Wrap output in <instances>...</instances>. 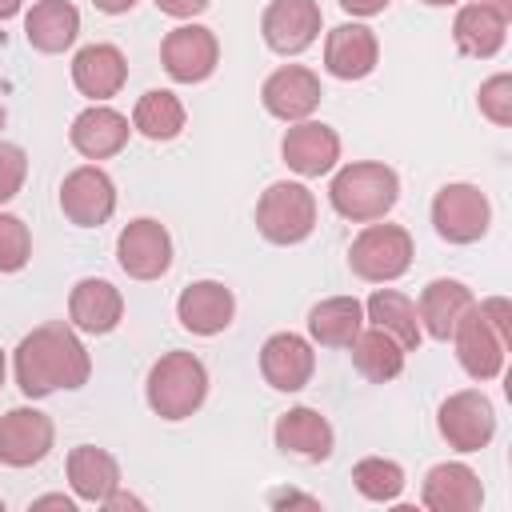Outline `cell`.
Here are the masks:
<instances>
[{
	"label": "cell",
	"instance_id": "cell-1",
	"mask_svg": "<svg viewBox=\"0 0 512 512\" xmlns=\"http://www.w3.org/2000/svg\"><path fill=\"white\" fill-rule=\"evenodd\" d=\"M12 372L28 400H44L60 388H84L92 376V356L68 324H40L16 344Z\"/></svg>",
	"mask_w": 512,
	"mask_h": 512
},
{
	"label": "cell",
	"instance_id": "cell-2",
	"mask_svg": "<svg viewBox=\"0 0 512 512\" xmlns=\"http://www.w3.org/2000/svg\"><path fill=\"white\" fill-rule=\"evenodd\" d=\"M452 344H456V360L472 380H496L504 372L508 360V344H512V304L504 296H488L480 304H472L460 324L452 328Z\"/></svg>",
	"mask_w": 512,
	"mask_h": 512
},
{
	"label": "cell",
	"instance_id": "cell-3",
	"mask_svg": "<svg viewBox=\"0 0 512 512\" xmlns=\"http://www.w3.org/2000/svg\"><path fill=\"white\" fill-rule=\"evenodd\" d=\"M328 200H332V208L344 220L372 224V220H384L396 208V200H400V176H396V168H388L380 160H356V164H344L332 176Z\"/></svg>",
	"mask_w": 512,
	"mask_h": 512
},
{
	"label": "cell",
	"instance_id": "cell-4",
	"mask_svg": "<svg viewBox=\"0 0 512 512\" xmlns=\"http://www.w3.org/2000/svg\"><path fill=\"white\" fill-rule=\"evenodd\" d=\"M148 408L160 420H188L208 396V368L192 352H164L144 380Z\"/></svg>",
	"mask_w": 512,
	"mask_h": 512
},
{
	"label": "cell",
	"instance_id": "cell-5",
	"mask_svg": "<svg viewBox=\"0 0 512 512\" xmlns=\"http://www.w3.org/2000/svg\"><path fill=\"white\" fill-rule=\"evenodd\" d=\"M256 228L268 244H300L316 228V196L300 180H276L256 200Z\"/></svg>",
	"mask_w": 512,
	"mask_h": 512
},
{
	"label": "cell",
	"instance_id": "cell-6",
	"mask_svg": "<svg viewBox=\"0 0 512 512\" xmlns=\"http://www.w3.org/2000/svg\"><path fill=\"white\" fill-rule=\"evenodd\" d=\"M348 268L368 284L400 280L412 268V236L400 224H364L348 248Z\"/></svg>",
	"mask_w": 512,
	"mask_h": 512
},
{
	"label": "cell",
	"instance_id": "cell-7",
	"mask_svg": "<svg viewBox=\"0 0 512 512\" xmlns=\"http://www.w3.org/2000/svg\"><path fill=\"white\" fill-rule=\"evenodd\" d=\"M436 428H440V436H444L448 448H456V452H480L496 436V408H492V400L480 388H460V392H452L440 404Z\"/></svg>",
	"mask_w": 512,
	"mask_h": 512
},
{
	"label": "cell",
	"instance_id": "cell-8",
	"mask_svg": "<svg viewBox=\"0 0 512 512\" xmlns=\"http://www.w3.org/2000/svg\"><path fill=\"white\" fill-rule=\"evenodd\" d=\"M492 224V204L476 184H444L432 200V228L448 244H476Z\"/></svg>",
	"mask_w": 512,
	"mask_h": 512
},
{
	"label": "cell",
	"instance_id": "cell-9",
	"mask_svg": "<svg viewBox=\"0 0 512 512\" xmlns=\"http://www.w3.org/2000/svg\"><path fill=\"white\" fill-rule=\"evenodd\" d=\"M116 260L132 280H160L172 268V236L160 220H128L116 236Z\"/></svg>",
	"mask_w": 512,
	"mask_h": 512
},
{
	"label": "cell",
	"instance_id": "cell-10",
	"mask_svg": "<svg viewBox=\"0 0 512 512\" xmlns=\"http://www.w3.org/2000/svg\"><path fill=\"white\" fill-rule=\"evenodd\" d=\"M160 64L176 84H200L216 72L220 64V44L216 32L204 24H180L164 36L160 44Z\"/></svg>",
	"mask_w": 512,
	"mask_h": 512
},
{
	"label": "cell",
	"instance_id": "cell-11",
	"mask_svg": "<svg viewBox=\"0 0 512 512\" xmlns=\"http://www.w3.org/2000/svg\"><path fill=\"white\" fill-rule=\"evenodd\" d=\"M60 212L76 224V228H100L108 224V216L116 212V184L104 168L96 164H80L64 176L60 184Z\"/></svg>",
	"mask_w": 512,
	"mask_h": 512
},
{
	"label": "cell",
	"instance_id": "cell-12",
	"mask_svg": "<svg viewBox=\"0 0 512 512\" xmlns=\"http://www.w3.org/2000/svg\"><path fill=\"white\" fill-rule=\"evenodd\" d=\"M56 428L52 416H44L40 408H8L0 416V464L8 468H32L52 452Z\"/></svg>",
	"mask_w": 512,
	"mask_h": 512
},
{
	"label": "cell",
	"instance_id": "cell-13",
	"mask_svg": "<svg viewBox=\"0 0 512 512\" xmlns=\"http://www.w3.org/2000/svg\"><path fill=\"white\" fill-rule=\"evenodd\" d=\"M320 24L324 16L316 0H272L260 16L264 44L280 56H300L304 48H312L320 36Z\"/></svg>",
	"mask_w": 512,
	"mask_h": 512
},
{
	"label": "cell",
	"instance_id": "cell-14",
	"mask_svg": "<svg viewBox=\"0 0 512 512\" xmlns=\"http://www.w3.org/2000/svg\"><path fill=\"white\" fill-rule=\"evenodd\" d=\"M320 96H324L320 76H316L312 68H304V64H284V68H276V72L264 80V88H260V100H264L268 116L288 120V124L308 120V116L320 108Z\"/></svg>",
	"mask_w": 512,
	"mask_h": 512
},
{
	"label": "cell",
	"instance_id": "cell-15",
	"mask_svg": "<svg viewBox=\"0 0 512 512\" xmlns=\"http://www.w3.org/2000/svg\"><path fill=\"white\" fill-rule=\"evenodd\" d=\"M280 156L304 180L328 176L340 160V136L320 120H296L280 140Z\"/></svg>",
	"mask_w": 512,
	"mask_h": 512
},
{
	"label": "cell",
	"instance_id": "cell-16",
	"mask_svg": "<svg viewBox=\"0 0 512 512\" xmlns=\"http://www.w3.org/2000/svg\"><path fill=\"white\" fill-rule=\"evenodd\" d=\"M316 372V352L296 332H272L260 348V376L276 392H300Z\"/></svg>",
	"mask_w": 512,
	"mask_h": 512
},
{
	"label": "cell",
	"instance_id": "cell-17",
	"mask_svg": "<svg viewBox=\"0 0 512 512\" xmlns=\"http://www.w3.org/2000/svg\"><path fill=\"white\" fill-rule=\"evenodd\" d=\"M420 504L428 512H476L484 504V484L468 464L444 460V464L428 468V476L420 484Z\"/></svg>",
	"mask_w": 512,
	"mask_h": 512
},
{
	"label": "cell",
	"instance_id": "cell-18",
	"mask_svg": "<svg viewBox=\"0 0 512 512\" xmlns=\"http://www.w3.org/2000/svg\"><path fill=\"white\" fill-rule=\"evenodd\" d=\"M236 316V296L220 280H196L176 296V320L192 336H216L232 324Z\"/></svg>",
	"mask_w": 512,
	"mask_h": 512
},
{
	"label": "cell",
	"instance_id": "cell-19",
	"mask_svg": "<svg viewBox=\"0 0 512 512\" xmlns=\"http://www.w3.org/2000/svg\"><path fill=\"white\" fill-rule=\"evenodd\" d=\"M68 320H72L76 332H88V336L112 332L124 320V296H120V288L108 284V280H96V276L76 280V288L68 292Z\"/></svg>",
	"mask_w": 512,
	"mask_h": 512
},
{
	"label": "cell",
	"instance_id": "cell-20",
	"mask_svg": "<svg viewBox=\"0 0 512 512\" xmlns=\"http://www.w3.org/2000/svg\"><path fill=\"white\" fill-rule=\"evenodd\" d=\"M380 60V40L364 24H336L324 36V68L336 80H364Z\"/></svg>",
	"mask_w": 512,
	"mask_h": 512
},
{
	"label": "cell",
	"instance_id": "cell-21",
	"mask_svg": "<svg viewBox=\"0 0 512 512\" xmlns=\"http://www.w3.org/2000/svg\"><path fill=\"white\" fill-rule=\"evenodd\" d=\"M124 80H128V60L116 44H88L72 56V84L92 104L112 100L124 88Z\"/></svg>",
	"mask_w": 512,
	"mask_h": 512
},
{
	"label": "cell",
	"instance_id": "cell-22",
	"mask_svg": "<svg viewBox=\"0 0 512 512\" xmlns=\"http://www.w3.org/2000/svg\"><path fill=\"white\" fill-rule=\"evenodd\" d=\"M128 136H132L128 116L116 112V108H108V104L84 108V112L72 120V128H68V140H72V148H76L84 160H108V156H116V152L128 144Z\"/></svg>",
	"mask_w": 512,
	"mask_h": 512
},
{
	"label": "cell",
	"instance_id": "cell-23",
	"mask_svg": "<svg viewBox=\"0 0 512 512\" xmlns=\"http://www.w3.org/2000/svg\"><path fill=\"white\" fill-rule=\"evenodd\" d=\"M476 304L472 288L460 284V280H428L424 292H420V304H416V316H420V328L432 336V340H452V328L460 324V316Z\"/></svg>",
	"mask_w": 512,
	"mask_h": 512
},
{
	"label": "cell",
	"instance_id": "cell-24",
	"mask_svg": "<svg viewBox=\"0 0 512 512\" xmlns=\"http://www.w3.org/2000/svg\"><path fill=\"white\" fill-rule=\"evenodd\" d=\"M272 436H276V448L280 452L300 456V460H328L332 456V444H336L332 424L316 408H288L276 420Z\"/></svg>",
	"mask_w": 512,
	"mask_h": 512
},
{
	"label": "cell",
	"instance_id": "cell-25",
	"mask_svg": "<svg viewBox=\"0 0 512 512\" xmlns=\"http://www.w3.org/2000/svg\"><path fill=\"white\" fill-rule=\"evenodd\" d=\"M80 36V12L72 0H36L24 16V40L36 48V52H64L72 48Z\"/></svg>",
	"mask_w": 512,
	"mask_h": 512
},
{
	"label": "cell",
	"instance_id": "cell-26",
	"mask_svg": "<svg viewBox=\"0 0 512 512\" xmlns=\"http://www.w3.org/2000/svg\"><path fill=\"white\" fill-rule=\"evenodd\" d=\"M68 484L76 492V500L84 504H104L108 492L120 488V464L112 452L96 448V444H76L68 452Z\"/></svg>",
	"mask_w": 512,
	"mask_h": 512
},
{
	"label": "cell",
	"instance_id": "cell-27",
	"mask_svg": "<svg viewBox=\"0 0 512 512\" xmlns=\"http://www.w3.org/2000/svg\"><path fill=\"white\" fill-rule=\"evenodd\" d=\"M452 40L464 56H476V60H488L504 48L508 40V16H500L496 8L488 4H464L452 20Z\"/></svg>",
	"mask_w": 512,
	"mask_h": 512
},
{
	"label": "cell",
	"instance_id": "cell-28",
	"mask_svg": "<svg viewBox=\"0 0 512 512\" xmlns=\"http://www.w3.org/2000/svg\"><path fill=\"white\" fill-rule=\"evenodd\" d=\"M364 320H372V328H384L404 352H416V348H420L424 328H420L416 304H412L404 292H396V288H376V292L368 296V304H364Z\"/></svg>",
	"mask_w": 512,
	"mask_h": 512
},
{
	"label": "cell",
	"instance_id": "cell-29",
	"mask_svg": "<svg viewBox=\"0 0 512 512\" xmlns=\"http://www.w3.org/2000/svg\"><path fill=\"white\" fill-rule=\"evenodd\" d=\"M364 328V304L356 296H328L308 312V336L320 348H348Z\"/></svg>",
	"mask_w": 512,
	"mask_h": 512
},
{
	"label": "cell",
	"instance_id": "cell-30",
	"mask_svg": "<svg viewBox=\"0 0 512 512\" xmlns=\"http://www.w3.org/2000/svg\"><path fill=\"white\" fill-rule=\"evenodd\" d=\"M348 348H352L356 372L364 380H372V384H388V380H396L404 372V348L384 328H368V332L360 328Z\"/></svg>",
	"mask_w": 512,
	"mask_h": 512
},
{
	"label": "cell",
	"instance_id": "cell-31",
	"mask_svg": "<svg viewBox=\"0 0 512 512\" xmlns=\"http://www.w3.org/2000/svg\"><path fill=\"white\" fill-rule=\"evenodd\" d=\"M132 128L148 140H176L184 132V104L168 88H152L132 108Z\"/></svg>",
	"mask_w": 512,
	"mask_h": 512
},
{
	"label": "cell",
	"instance_id": "cell-32",
	"mask_svg": "<svg viewBox=\"0 0 512 512\" xmlns=\"http://www.w3.org/2000/svg\"><path fill=\"white\" fill-rule=\"evenodd\" d=\"M352 484L364 500L392 504L404 492V468L396 460H384V456H364L352 464Z\"/></svg>",
	"mask_w": 512,
	"mask_h": 512
},
{
	"label": "cell",
	"instance_id": "cell-33",
	"mask_svg": "<svg viewBox=\"0 0 512 512\" xmlns=\"http://www.w3.org/2000/svg\"><path fill=\"white\" fill-rule=\"evenodd\" d=\"M32 256V232L20 216L0 212V272H20Z\"/></svg>",
	"mask_w": 512,
	"mask_h": 512
},
{
	"label": "cell",
	"instance_id": "cell-34",
	"mask_svg": "<svg viewBox=\"0 0 512 512\" xmlns=\"http://www.w3.org/2000/svg\"><path fill=\"white\" fill-rule=\"evenodd\" d=\"M480 112L496 124V128H508L512 124V76L508 72H496L480 84Z\"/></svg>",
	"mask_w": 512,
	"mask_h": 512
},
{
	"label": "cell",
	"instance_id": "cell-35",
	"mask_svg": "<svg viewBox=\"0 0 512 512\" xmlns=\"http://www.w3.org/2000/svg\"><path fill=\"white\" fill-rule=\"evenodd\" d=\"M28 176V152L20 144H4L0 140V204H8Z\"/></svg>",
	"mask_w": 512,
	"mask_h": 512
},
{
	"label": "cell",
	"instance_id": "cell-36",
	"mask_svg": "<svg viewBox=\"0 0 512 512\" xmlns=\"http://www.w3.org/2000/svg\"><path fill=\"white\" fill-rule=\"evenodd\" d=\"M208 4H212V0H156V8H160L164 16H176V20H192V16H200Z\"/></svg>",
	"mask_w": 512,
	"mask_h": 512
},
{
	"label": "cell",
	"instance_id": "cell-37",
	"mask_svg": "<svg viewBox=\"0 0 512 512\" xmlns=\"http://www.w3.org/2000/svg\"><path fill=\"white\" fill-rule=\"evenodd\" d=\"M344 12H352V16H376V12H384L392 0H336Z\"/></svg>",
	"mask_w": 512,
	"mask_h": 512
},
{
	"label": "cell",
	"instance_id": "cell-38",
	"mask_svg": "<svg viewBox=\"0 0 512 512\" xmlns=\"http://www.w3.org/2000/svg\"><path fill=\"white\" fill-rule=\"evenodd\" d=\"M288 504L320 508V500H316V496H304V492H272V508H288Z\"/></svg>",
	"mask_w": 512,
	"mask_h": 512
},
{
	"label": "cell",
	"instance_id": "cell-39",
	"mask_svg": "<svg viewBox=\"0 0 512 512\" xmlns=\"http://www.w3.org/2000/svg\"><path fill=\"white\" fill-rule=\"evenodd\" d=\"M104 508H108V512H120V508H144V500L132 496V492H120V488H116V492L104 496Z\"/></svg>",
	"mask_w": 512,
	"mask_h": 512
},
{
	"label": "cell",
	"instance_id": "cell-40",
	"mask_svg": "<svg viewBox=\"0 0 512 512\" xmlns=\"http://www.w3.org/2000/svg\"><path fill=\"white\" fill-rule=\"evenodd\" d=\"M32 508H64V512H76V500L64 496V492H48V496H36Z\"/></svg>",
	"mask_w": 512,
	"mask_h": 512
},
{
	"label": "cell",
	"instance_id": "cell-41",
	"mask_svg": "<svg viewBox=\"0 0 512 512\" xmlns=\"http://www.w3.org/2000/svg\"><path fill=\"white\" fill-rule=\"evenodd\" d=\"M100 12H108V16H120V12H132L136 8V0H92Z\"/></svg>",
	"mask_w": 512,
	"mask_h": 512
},
{
	"label": "cell",
	"instance_id": "cell-42",
	"mask_svg": "<svg viewBox=\"0 0 512 512\" xmlns=\"http://www.w3.org/2000/svg\"><path fill=\"white\" fill-rule=\"evenodd\" d=\"M20 4H24V0H0V20H12V16L20 12Z\"/></svg>",
	"mask_w": 512,
	"mask_h": 512
},
{
	"label": "cell",
	"instance_id": "cell-43",
	"mask_svg": "<svg viewBox=\"0 0 512 512\" xmlns=\"http://www.w3.org/2000/svg\"><path fill=\"white\" fill-rule=\"evenodd\" d=\"M480 4H488V8H496L500 16H508V20H512V0H480Z\"/></svg>",
	"mask_w": 512,
	"mask_h": 512
},
{
	"label": "cell",
	"instance_id": "cell-44",
	"mask_svg": "<svg viewBox=\"0 0 512 512\" xmlns=\"http://www.w3.org/2000/svg\"><path fill=\"white\" fill-rule=\"evenodd\" d=\"M420 4H428V8H448V4H460V0H420Z\"/></svg>",
	"mask_w": 512,
	"mask_h": 512
},
{
	"label": "cell",
	"instance_id": "cell-45",
	"mask_svg": "<svg viewBox=\"0 0 512 512\" xmlns=\"http://www.w3.org/2000/svg\"><path fill=\"white\" fill-rule=\"evenodd\" d=\"M4 372H8V364H4V352H0V388H4Z\"/></svg>",
	"mask_w": 512,
	"mask_h": 512
},
{
	"label": "cell",
	"instance_id": "cell-46",
	"mask_svg": "<svg viewBox=\"0 0 512 512\" xmlns=\"http://www.w3.org/2000/svg\"><path fill=\"white\" fill-rule=\"evenodd\" d=\"M4 120H8V112H4V104H0V128H4Z\"/></svg>",
	"mask_w": 512,
	"mask_h": 512
},
{
	"label": "cell",
	"instance_id": "cell-47",
	"mask_svg": "<svg viewBox=\"0 0 512 512\" xmlns=\"http://www.w3.org/2000/svg\"><path fill=\"white\" fill-rule=\"evenodd\" d=\"M0 512H4V496H0Z\"/></svg>",
	"mask_w": 512,
	"mask_h": 512
}]
</instances>
